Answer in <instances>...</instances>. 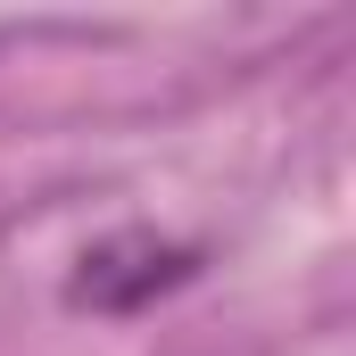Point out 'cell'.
<instances>
[{"mask_svg": "<svg viewBox=\"0 0 356 356\" xmlns=\"http://www.w3.org/2000/svg\"><path fill=\"white\" fill-rule=\"evenodd\" d=\"M182 282H199V249L149 232V224H124V232H99L83 257H75L67 307L75 315H141V307L175 298Z\"/></svg>", "mask_w": 356, "mask_h": 356, "instance_id": "obj_1", "label": "cell"}]
</instances>
